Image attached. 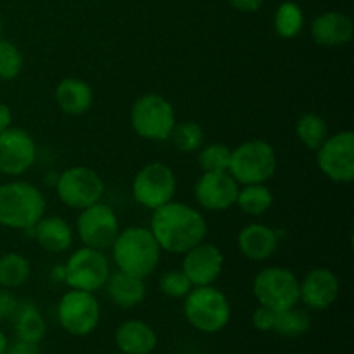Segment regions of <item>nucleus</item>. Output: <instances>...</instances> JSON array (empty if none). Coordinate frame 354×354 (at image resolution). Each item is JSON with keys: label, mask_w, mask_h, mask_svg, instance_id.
<instances>
[{"label": "nucleus", "mask_w": 354, "mask_h": 354, "mask_svg": "<svg viewBox=\"0 0 354 354\" xmlns=\"http://www.w3.org/2000/svg\"><path fill=\"white\" fill-rule=\"evenodd\" d=\"M151 232L161 251L185 254L207 235L206 218L199 209L185 203H171L152 211Z\"/></svg>", "instance_id": "1"}, {"label": "nucleus", "mask_w": 354, "mask_h": 354, "mask_svg": "<svg viewBox=\"0 0 354 354\" xmlns=\"http://www.w3.org/2000/svg\"><path fill=\"white\" fill-rule=\"evenodd\" d=\"M113 261L120 272L147 279L158 270L161 248L152 235L151 228L128 227L120 230L111 245Z\"/></svg>", "instance_id": "2"}, {"label": "nucleus", "mask_w": 354, "mask_h": 354, "mask_svg": "<svg viewBox=\"0 0 354 354\" xmlns=\"http://www.w3.org/2000/svg\"><path fill=\"white\" fill-rule=\"evenodd\" d=\"M47 211L41 190L30 182H7L0 185V225L12 230H31Z\"/></svg>", "instance_id": "3"}, {"label": "nucleus", "mask_w": 354, "mask_h": 354, "mask_svg": "<svg viewBox=\"0 0 354 354\" xmlns=\"http://www.w3.org/2000/svg\"><path fill=\"white\" fill-rule=\"evenodd\" d=\"M183 315L196 330L216 334L230 322L232 306L228 297L216 287H192L183 297Z\"/></svg>", "instance_id": "4"}, {"label": "nucleus", "mask_w": 354, "mask_h": 354, "mask_svg": "<svg viewBox=\"0 0 354 354\" xmlns=\"http://www.w3.org/2000/svg\"><path fill=\"white\" fill-rule=\"evenodd\" d=\"M279 166L277 152L266 140H248L232 149L228 173L239 185L266 183L273 178Z\"/></svg>", "instance_id": "5"}, {"label": "nucleus", "mask_w": 354, "mask_h": 354, "mask_svg": "<svg viewBox=\"0 0 354 354\" xmlns=\"http://www.w3.org/2000/svg\"><path fill=\"white\" fill-rule=\"evenodd\" d=\"M130 123L135 133L144 140L165 142L176 123L175 107L159 93H145L131 106Z\"/></svg>", "instance_id": "6"}, {"label": "nucleus", "mask_w": 354, "mask_h": 354, "mask_svg": "<svg viewBox=\"0 0 354 354\" xmlns=\"http://www.w3.org/2000/svg\"><path fill=\"white\" fill-rule=\"evenodd\" d=\"M252 294L261 306L275 313L299 304V279L283 266H266L252 280Z\"/></svg>", "instance_id": "7"}, {"label": "nucleus", "mask_w": 354, "mask_h": 354, "mask_svg": "<svg viewBox=\"0 0 354 354\" xmlns=\"http://www.w3.org/2000/svg\"><path fill=\"white\" fill-rule=\"evenodd\" d=\"M55 192L64 206L82 211L102 201L106 183L95 169L88 166H71L57 176Z\"/></svg>", "instance_id": "8"}, {"label": "nucleus", "mask_w": 354, "mask_h": 354, "mask_svg": "<svg viewBox=\"0 0 354 354\" xmlns=\"http://www.w3.org/2000/svg\"><path fill=\"white\" fill-rule=\"evenodd\" d=\"M62 273L69 289L97 292L106 286L111 275V265L106 252L83 245L69 256Z\"/></svg>", "instance_id": "9"}, {"label": "nucleus", "mask_w": 354, "mask_h": 354, "mask_svg": "<svg viewBox=\"0 0 354 354\" xmlns=\"http://www.w3.org/2000/svg\"><path fill=\"white\" fill-rule=\"evenodd\" d=\"M131 194L137 204L151 211L171 203L176 194L175 171L161 161L149 162L133 176Z\"/></svg>", "instance_id": "10"}, {"label": "nucleus", "mask_w": 354, "mask_h": 354, "mask_svg": "<svg viewBox=\"0 0 354 354\" xmlns=\"http://www.w3.org/2000/svg\"><path fill=\"white\" fill-rule=\"evenodd\" d=\"M57 320L68 334L76 337L90 335L100 322V304L93 292L69 289L59 299Z\"/></svg>", "instance_id": "11"}, {"label": "nucleus", "mask_w": 354, "mask_h": 354, "mask_svg": "<svg viewBox=\"0 0 354 354\" xmlns=\"http://www.w3.org/2000/svg\"><path fill=\"white\" fill-rule=\"evenodd\" d=\"M320 171L334 183H351L354 180V131L342 130L328 135L317 149Z\"/></svg>", "instance_id": "12"}, {"label": "nucleus", "mask_w": 354, "mask_h": 354, "mask_svg": "<svg viewBox=\"0 0 354 354\" xmlns=\"http://www.w3.org/2000/svg\"><path fill=\"white\" fill-rule=\"evenodd\" d=\"M76 234L83 245L106 252L120 234V220L113 207L106 203H95L80 211Z\"/></svg>", "instance_id": "13"}, {"label": "nucleus", "mask_w": 354, "mask_h": 354, "mask_svg": "<svg viewBox=\"0 0 354 354\" xmlns=\"http://www.w3.org/2000/svg\"><path fill=\"white\" fill-rule=\"evenodd\" d=\"M37 162V142L23 128L0 131V173L19 176Z\"/></svg>", "instance_id": "14"}, {"label": "nucleus", "mask_w": 354, "mask_h": 354, "mask_svg": "<svg viewBox=\"0 0 354 354\" xmlns=\"http://www.w3.org/2000/svg\"><path fill=\"white\" fill-rule=\"evenodd\" d=\"M241 185L228 171L203 173L194 185V197L203 209L220 213L235 206Z\"/></svg>", "instance_id": "15"}, {"label": "nucleus", "mask_w": 354, "mask_h": 354, "mask_svg": "<svg viewBox=\"0 0 354 354\" xmlns=\"http://www.w3.org/2000/svg\"><path fill=\"white\" fill-rule=\"evenodd\" d=\"M182 272L190 280L192 287L213 286L220 279L225 266V256L214 244L201 242L182 254Z\"/></svg>", "instance_id": "16"}, {"label": "nucleus", "mask_w": 354, "mask_h": 354, "mask_svg": "<svg viewBox=\"0 0 354 354\" xmlns=\"http://www.w3.org/2000/svg\"><path fill=\"white\" fill-rule=\"evenodd\" d=\"M341 280L332 270L313 268L299 280V301L311 311H324L337 301Z\"/></svg>", "instance_id": "17"}, {"label": "nucleus", "mask_w": 354, "mask_h": 354, "mask_svg": "<svg viewBox=\"0 0 354 354\" xmlns=\"http://www.w3.org/2000/svg\"><path fill=\"white\" fill-rule=\"evenodd\" d=\"M280 234L265 223H249L239 232L237 248L245 259L254 263L266 261L277 252Z\"/></svg>", "instance_id": "18"}, {"label": "nucleus", "mask_w": 354, "mask_h": 354, "mask_svg": "<svg viewBox=\"0 0 354 354\" xmlns=\"http://www.w3.org/2000/svg\"><path fill=\"white\" fill-rule=\"evenodd\" d=\"M311 37L322 47H342L354 37L353 19L344 12L328 10L320 14L311 23Z\"/></svg>", "instance_id": "19"}, {"label": "nucleus", "mask_w": 354, "mask_h": 354, "mask_svg": "<svg viewBox=\"0 0 354 354\" xmlns=\"http://www.w3.org/2000/svg\"><path fill=\"white\" fill-rule=\"evenodd\" d=\"M114 342L123 354H151L158 348V334L142 320H127L116 328Z\"/></svg>", "instance_id": "20"}, {"label": "nucleus", "mask_w": 354, "mask_h": 354, "mask_svg": "<svg viewBox=\"0 0 354 354\" xmlns=\"http://www.w3.org/2000/svg\"><path fill=\"white\" fill-rule=\"evenodd\" d=\"M144 280L145 279H140V277L128 275V273L116 270V272H111L104 287H106L107 296L113 301L114 306L121 308V310H131L144 303L145 296H147V287H145Z\"/></svg>", "instance_id": "21"}, {"label": "nucleus", "mask_w": 354, "mask_h": 354, "mask_svg": "<svg viewBox=\"0 0 354 354\" xmlns=\"http://www.w3.org/2000/svg\"><path fill=\"white\" fill-rule=\"evenodd\" d=\"M55 104L59 109L69 116H82L92 107L93 104V88L80 78L61 80L55 86Z\"/></svg>", "instance_id": "22"}, {"label": "nucleus", "mask_w": 354, "mask_h": 354, "mask_svg": "<svg viewBox=\"0 0 354 354\" xmlns=\"http://www.w3.org/2000/svg\"><path fill=\"white\" fill-rule=\"evenodd\" d=\"M31 230H35V239L41 249L52 254H61L71 249L75 241V230L64 218L44 216Z\"/></svg>", "instance_id": "23"}, {"label": "nucleus", "mask_w": 354, "mask_h": 354, "mask_svg": "<svg viewBox=\"0 0 354 354\" xmlns=\"http://www.w3.org/2000/svg\"><path fill=\"white\" fill-rule=\"evenodd\" d=\"M12 318L17 339L40 344V341L47 334V324H45L44 315L33 303H30V301L17 303L16 313L12 315Z\"/></svg>", "instance_id": "24"}, {"label": "nucleus", "mask_w": 354, "mask_h": 354, "mask_svg": "<svg viewBox=\"0 0 354 354\" xmlns=\"http://www.w3.org/2000/svg\"><path fill=\"white\" fill-rule=\"evenodd\" d=\"M273 194L266 187V183H254V185H241L237 194L235 206L249 216H261L272 207Z\"/></svg>", "instance_id": "25"}, {"label": "nucleus", "mask_w": 354, "mask_h": 354, "mask_svg": "<svg viewBox=\"0 0 354 354\" xmlns=\"http://www.w3.org/2000/svg\"><path fill=\"white\" fill-rule=\"evenodd\" d=\"M31 265L19 252H7L0 256V287L17 289L30 280Z\"/></svg>", "instance_id": "26"}, {"label": "nucleus", "mask_w": 354, "mask_h": 354, "mask_svg": "<svg viewBox=\"0 0 354 354\" xmlns=\"http://www.w3.org/2000/svg\"><path fill=\"white\" fill-rule=\"evenodd\" d=\"M296 137L308 151H317L328 137V124L324 116L306 113L296 121Z\"/></svg>", "instance_id": "27"}, {"label": "nucleus", "mask_w": 354, "mask_h": 354, "mask_svg": "<svg viewBox=\"0 0 354 354\" xmlns=\"http://www.w3.org/2000/svg\"><path fill=\"white\" fill-rule=\"evenodd\" d=\"M168 140L182 154H194L204 145L206 133L197 121H176Z\"/></svg>", "instance_id": "28"}, {"label": "nucleus", "mask_w": 354, "mask_h": 354, "mask_svg": "<svg viewBox=\"0 0 354 354\" xmlns=\"http://www.w3.org/2000/svg\"><path fill=\"white\" fill-rule=\"evenodd\" d=\"M311 328V317L308 313V310L299 306H292L286 311H280L277 313L275 318V327L273 332L282 337L294 339L301 337V335L306 334Z\"/></svg>", "instance_id": "29"}, {"label": "nucleus", "mask_w": 354, "mask_h": 354, "mask_svg": "<svg viewBox=\"0 0 354 354\" xmlns=\"http://www.w3.org/2000/svg\"><path fill=\"white\" fill-rule=\"evenodd\" d=\"M273 26H275L277 35L283 40L297 37L304 26L303 9L296 2H283L277 9L275 17H273Z\"/></svg>", "instance_id": "30"}, {"label": "nucleus", "mask_w": 354, "mask_h": 354, "mask_svg": "<svg viewBox=\"0 0 354 354\" xmlns=\"http://www.w3.org/2000/svg\"><path fill=\"white\" fill-rule=\"evenodd\" d=\"M232 149L225 144H207L197 151V162L203 173L228 171Z\"/></svg>", "instance_id": "31"}, {"label": "nucleus", "mask_w": 354, "mask_h": 354, "mask_svg": "<svg viewBox=\"0 0 354 354\" xmlns=\"http://www.w3.org/2000/svg\"><path fill=\"white\" fill-rule=\"evenodd\" d=\"M23 66L24 57L17 45L0 38V80L9 82V80L17 78L23 71Z\"/></svg>", "instance_id": "32"}, {"label": "nucleus", "mask_w": 354, "mask_h": 354, "mask_svg": "<svg viewBox=\"0 0 354 354\" xmlns=\"http://www.w3.org/2000/svg\"><path fill=\"white\" fill-rule=\"evenodd\" d=\"M159 289L166 297L183 299L192 290V283L182 270H168L159 279Z\"/></svg>", "instance_id": "33"}, {"label": "nucleus", "mask_w": 354, "mask_h": 354, "mask_svg": "<svg viewBox=\"0 0 354 354\" xmlns=\"http://www.w3.org/2000/svg\"><path fill=\"white\" fill-rule=\"evenodd\" d=\"M275 318H277L275 311L259 304V306L252 311L251 324L252 327L259 332H273V327H275Z\"/></svg>", "instance_id": "34"}, {"label": "nucleus", "mask_w": 354, "mask_h": 354, "mask_svg": "<svg viewBox=\"0 0 354 354\" xmlns=\"http://www.w3.org/2000/svg\"><path fill=\"white\" fill-rule=\"evenodd\" d=\"M17 303L19 301L16 299L12 290L0 287V322L12 318V315L16 313Z\"/></svg>", "instance_id": "35"}, {"label": "nucleus", "mask_w": 354, "mask_h": 354, "mask_svg": "<svg viewBox=\"0 0 354 354\" xmlns=\"http://www.w3.org/2000/svg\"><path fill=\"white\" fill-rule=\"evenodd\" d=\"M6 354H40V348L37 342L24 341V339H17L7 346Z\"/></svg>", "instance_id": "36"}, {"label": "nucleus", "mask_w": 354, "mask_h": 354, "mask_svg": "<svg viewBox=\"0 0 354 354\" xmlns=\"http://www.w3.org/2000/svg\"><path fill=\"white\" fill-rule=\"evenodd\" d=\"M228 2L241 12H256V10L261 9L265 0H228Z\"/></svg>", "instance_id": "37"}, {"label": "nucleus", "mask_w": 354, "mask_h": 354, "mask_svg": "<svg viewBox=\"0 0 354 354\" xmlns=\"http://www.w3.org/2000/svg\"><path fill=\"white\" fill-rule=\"evenodd\" d=\"M12 124V113L7 104L0 102V131L7 130Z\"/></svg>", "instance_id": "38"}, {"label": "nucleus", "mask_w": 354, "mask_h": 354, "mask_svg": "<svg viewBox=\"0 0 354 354\" xmlns=\"http://www.w3.org/2000/svg\"><path fill=\"white\" fill-rule=\"evenodd\" d=\"M7 346H9V339H7V335L0 330V354H6Z\"/></svg>", "instance_id": "39"}, {"label": "nucleus", "mask_w": 354, "mask_h": 354, "mask_svg": "<svg viewBox=\"0 0 354 354\" xmlns=\"http://www.w3.org/2000/svg\"><path fill=\"white\" fill-rule=\"evenodd\" d=\"M0 33H2V23H0Z\"/></svg>", "instance_id": "40"}, {"label": "nucleus", "mask_w": 354, "mask_h": 354, "mask_svg": "<svg viewBox=\"0 0 354 354\" xmlns=\"http://www.w3.org/2000/svg\"><path fill=\"white\" fill-rule=\"evenodd\" d=\"M120 354H123V353H120Z\"/></svg>", "instance_id": "41"}]
</instances>
